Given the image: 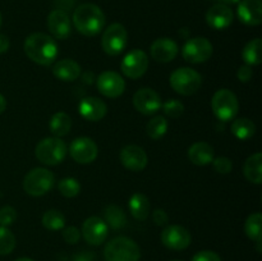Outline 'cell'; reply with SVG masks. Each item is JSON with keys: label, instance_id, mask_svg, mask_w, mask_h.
Returning <instances> with one entry per match:
<instances>
[{"label": "cell", "instance_id": "1", "mask_svg": "<svg viewBox=\"0 0 262 261\" xmlns=\"http://www.w3.org/2000/svg\"><path fill=\"white\" fill-rule=\"evenodd\" d=\"M25 53L31 60L40 66H51L55 61L59 50L55 40L51 36L36 32L26 38Z\"/></svg>", "mask_w": 262, "mask_h": 261}, {"label": "cell", "instance_id": "2", "mask_svg": "<svg viewBox=\"0 0 262 261\" xmlns=\"http://www.w3.org/2000/svg\"><path fill=\"white\" fill-rule=\"evenodd\" d=\"M74 27L84 36H96L105 26V14L97 5L81 4L73 13Z\"/></svg>", "mask_w": 262, "mask_h": 261}, {"label": "cell", "instance_id": "3", "mask_svg": "<svg viewBox=\"0 0 262 261\" xmlns=\"http://www.w3.org/2000/svg\"><path fill=\"white\" fill-rule=\"evenodd\" d=\"M105 261H138L141 251L137 243L128 237H117L104 250Z\"/></svg>", "mask_w": 262, "mask_h": 261}, {"label": "cell", "instance_id": "4", "mask_svg": "<svg viewBox=\"0 0 262 261\" xmlns=\"http://www.w3.org/2000/svg\"><path fill=\"white\" fill-rule=\"evenodd\" d=\"M67 145L59 137H48L36 146V158L45 165H58L66 159Z\"/></svg>", "mask_w": 262, "mask_h": 261}, {"label": "cell", "instance_id": "5", "mask_svg": "<svg viewBox=\"0 0 262 261\" xmlns=\"http://www.w3.org/2000/svg\"><path fill=\"white\" fill-rule=\"evenodd\" d=\"M55 183L54 174L45 168H35L26 174L23 179V189L31 196H43Z\"/></svg>", "mask_w": 262, "mask_h": 261}, {"label": "cell", "instance_id": "6", "mask_svg": "<svg viewBox=\"0 0 262 261\" xmlns=\"http://www.w3.org/2000/svg\"><path fill=\"white\" fill-rule=\"evenodd\" d=\"M170 86L178 94L189 96L199 91L202 84V77L199 72L191 68H178L170 74Z\"/></svg>", "mask_w": 262, "mask_h": 261}, {"label": "cell", "instance_id": "7", "mask_svg": "<svg viewBox=\"0 0 262 261\" xmlns=\"http://www.w3.org/2000/svg\"><path fill=\"white\" fill-rule=\"evenodd\" d=\"M211 107L217 119L222 122H229L237 115L239 104L234 92L228 89H222L212 96Z\"/></svg>", "mask_w": 262, "mask_h": 261}, {"label": "cell", "instance_id": "8", "mask_svg": "<svg viewBox=\"0 0 262 261\" xmlns=\"http://www.w3.org/2000/svg\"><path fill=\"white\" fill-rule=\"evenodd\" d=\"M128 33L127 30L120 23H113L105 30L101 38L102 49L109 55H119L127 46Z\"/></svg>", "mask_w": 262, "mask_h": 261}, {"label": "cell", "instance_id": "9", "mask_svg": "<svg viewBox=\"0 0 262 261\" xmlns=\"http://www.w3.org/2000/svg\"><path fill=\"white\" fill-rule=\"evenodd\" d=\"M184 60L199 64L209 60L212 55V44L205 37H193L186 42L182 50Z\"/></svg>", "mask_w": 262, "mask_h": 261}, {"label": "cell", "instance_id": "10", "mask_svg": "<svg viewBox=\"0 0 262 261\" xmlns=\"http://www.w3.org/2000/svg\"><path fill=\"white\" fill-rule=\"evenodd\" d=\"M148 68V56L145 51L132 50L124 56L120 64L123 74L130 79H137L146 73Z\"/></svg>", "mask_w": 262, "mask_h": 261}, {"label": "cell", "instance_id": "11", "mask_svg": "<svg viewBox=\"0 0 262 261\" xmlns=\"http://www.w3.org/2000/svg\"><path fill=\"white\" fill-rule=\"evenodd\" d=\"M69 154L72 159L79 164H90L97 158L99 148L97 145L89 137L76 138L69 146Z\"/></svg>", "mask_w": 262, "mask_h": 261}, {"label": "cell", "instance_id": "12", "mask_svg": "<svg viewBox=\"0 0 262 261\" xmlns=\"http://www.w3.org/2000/svg\"><path fill=\"white\" fill-rule=\"evenodd\" d=\"M191 233L181 225H169L161 233V242L170 250H186L191 245Z\"/></svg>", "mask_w": 262, "mask_h": 261}, {"label": "cell", "instance_id": "13", "mask_svg": "<svg viewBox=\"0 0 262 261\" xmlns=\"http://www.w3.org/2000/svg\"><path fill=\"white\" fill-rule=\"evenodd\" d=\"M97 89L104 96L115 99L124 92L125 82L117 72L106 71L102 72L97 78Z\"/></svg>", "mask_w": 262, "mask_h": 261}, {"label": "cell", "instance_id": "14", "mask_svg": "<svg viewBox=\"0 0 262 261\" xmlns=\"http://www.w3.org/2000/svg\"><path fill=\"white\" fill-rule=\"evenodd\" d=\"M107 232H109V227L99 216L89 217V219L84 220L83 225H82L83 238L86 240V242H89L92 246L101 245L106 240Z\"/></svg>", "mask_w": 262, "mask_h": 261}, {"label": "cell", "instance_id": "15", "mask_svg": "<svg viewBox=\"0 0 262 261\" xmlns=\"http://www.w3.org/2000/svg\"><path fill=\"white\" fill-rule=\"evenodd\" d=\"M133 105L140 113L145 115L155 114L161 107V99L152 89H141L133 96Z\"/></svg>", "mask_w": 262, "mask_h": 261}, {"label": "cell", "instance_id": "16", "mask_svg": "<svg viewBox=\"0 0 262 261\" xmlns=\"http://www.w3.org/2000/svg\"><path fill=\"white\" fill-rule=\"evenodd\" d=\"M120 161L127 169L132 171H141L147 165V154L142 147L136 145L125 146L120 151Z\"/></svg>", "mask_w": 262, "mask_h": 261}, {"label": "cell", "instance_id": "17", "mask_svg": "<svg viewBox=\"0 0 262 261\" xmlns=\"http://www.w3.org/2000/svg\"><path fill=\"white\" fill-rule=\"evenodd\" d=\"M48 28L51 35L58 40H66L72 32V26L69 15L64 10L55 9L49 14Z\"/></svg>", "mask_w": 262, "mask_h": 261}, {"label": "cell", "instance_id": "18", "mask_svg": "<svg viewBox=\"0 0 262 261\" xmlns=\"http://www.w3.org/2000/svg\"><path fill=\"white\" fill-rule=\"evenodd\" d=\"M206 22L215 30L228 28L233 22V10L223 3H216L207 10Z\"/></svg>", "mask_w": 262, "mask_h": 261}, {"label": "cell", "instance_id": "19", "mask_svg": "<svg viewBox=\"0 0 262 261\" xmlns=\"http://www.w3.org/2000/svg\"><path fill=\"white\" fill-rule=\"evenodd\" d=\"M178 51L179 48L176 41L168 37L158 38L151 45V56L160 63H168V61L176 59V56L178 55Z\"/></svg>", "mask_w": 262, "mask_h": 261}, {"label": "cell", "instance_id": "20", "mask_svg": "<svg viewBox=\"0 0 262 261\" xmlns=\"http://www.w3.org/2000/svg\"><path fill=\"white\" fill-rule=\"evenodd\" d=\"M238 17L247 26H258L262 22L261 0H242L238 5Z\"/></svg>", "mask_w": 262, "mask_h": 261}, {"label": "cell", "instance_id": "21", "mask_svg": "<svg viewBox=\"0 0 262 261\" xmlns=\"http://www.w3.org/2000/svg\"><path fill=\"white\" fill-rule=\"evenodd\" d=\"M79 114L90 122H99L107 112L106 104L97 97H86L79 102Z\"/></svg>", "mask_w": 262, "mask_h": 261}, {"label": "cell", "instance_id": "22", "mask_svg": "<svg viewBox=\"0 0 262 261\" xmlns=\"http://www.w3.org/2000/svg\"><path fill=\"white\" fill-rule=\"evenodd\" d=\"M54 76L64 82H72L81 74V66L72 59H63L53 67Z\"/></svg>", "mask_w": 262, "mask_h": 261}, {"label": "cell", "instance_id": "23", "mask_svg": "<svg viewBox=\"0 0 262 261\" xmlns=\"http://www.w3.org/2000/svg\"><path fill=\"white\" fill-rule=\"evenodd\" d=\"M188 158L194 165H207L214 160V148L207 142H196L189 147Z\"/></svg>", "mask_w": 262, "mask_h": 261}, {"label": "cell", "instance_id": "24", "mask_svg": "<svg viewBox=\"0 0 262 261\" xmlns=\"http://www.w3.org/2000/svg\"><path fill=\"white\" fill-rule=\"evenodd\" d=\"M128 207H129L132 216L137 220H146L150 215V201L145 194L140 193V192L132 194L129 202H128Z\"/></svg>", "mask_w": 262, "mask_h": 261}, {"label": "cell", "instance_id": "25", "mask_svg": "<svg viewBox=\"0 0 262 261\" xmlns=\"http://www.w3.org/2000/svg\"><path fill=\"white\" fill-rule=\"evenodd\" d=\"M245 176L250 182L261 184L262 182V154L257 153L250 156L245 163Z\"/></svg>", "mask_w": 262, "mask_h": 261}, {"label": "cell", "instance_id": "26", "mask_svg": "<svg viewBox=\"0 0 262 261\" xmlns=\"http://www.w3.org/2000/svg\"><path fill=\"white\" fill-rule=\"evenodd\" d=\"M72 127V120L68 114L66 113H56L51 117L50 123H49V128L50 132L53 133L55 137H63V136L68 135Z\"/></svg>", "mask_w": 262, "mask_h": 261}, {"label": "cell", "instance_id": "27", "mask_svg": "<svg viewBox=\"0 0 262 261\" xmlns=\"http://www.w3.org/2000/svg\"><path fill=\"white\" fill-rule=\"evenodd\" d=\"M104 216L107 227L113 229H122L127 224V217H125L124 211L117 205H109L104 211Z\"/></svg>", "mask_w": 262, "mask_h": 261}, {"label": "cell", "instance_id": "28", "mask_svg": "<svg viewBox=\"0 0 262 261\" xmlns=\"http://www.w3.org/2000/svg\"><path fill=\"white\" fill-rule=\"evenodd\" d=\"M232 133L238 138V140H248L252 137L256 132V125L248 118H239L232 123Z\"/></svg>", "mask_w": 262, "mask_h": 261}, {"label": "cell", "instance_id": "29", "mask_svg": "<svg viewBox=\"0 0 262 261\" xmlns=\"http://www.w3.org/2000/svg\"><path fill=\"white\" fill-rule=\"evenodd\" d=\"M261 51H262V41L261 38H255L250 41L245 46L242 51V58L247 66H258L261 63Z\"/></svg>", "mask_w": 262, "mask_h": 261}, {"label": "cell", "instance_id": "30", "mask_svg": "<svg viewBox=\"0 0 262 261\" xmlns=\"http://www.w3.org/2000/svg\"><path fill=\"white\" fill-rule=\"evenodd\" d=\"M245 232L250 240L261 242L262 238V215L260 212L251 214L245 223Z\"/></svg>", "mask_w": 262, "mask_h": 261}, {"label": "cell", "instance_id": "31", "mask_svg": "<svg viewBox=\"0 0 262 261\" xmlns=\"http://www.w3.org/2000/svg\"><path fill=\"white\" fill-rule=\"evenodd\" d=\"M42 225L49 230H60L66 225V216L59 210H48L42 216Z\"/></svg>", "mask_w": 262, "mask_h": 261}, {"label": "cell", "instance_id": "32", "mask_svg": "<svg viewBox=\"0 0 262 261\" xmlns=\"http://www.w3.org/2000/svg\"><path fill=\"white\" fill-rule=\"evenodd\" d=\"M168 130V122L164 117L158 115V117L152 118L150 122L147 123V135L150 136L152 140H159L163 137Z\"/></svg>", "mask_w": 262, "mask_h": 261}, {"label": "cell", "instance_id": "33", "mask_svg": "<svg viewBox=\"0 0 262 261\" xmlns=\"http://www.w3.org/2000/svg\"><path fill=\"white\" fill-rule=\"evenodd\" d=\"M15 247V237L8 227H0V255H9Z\"/></svg>", "mask_w": 262, "mask_h": 261}, {"label": "cell", "instance_id": "34", "mask_svg": "<svg viewBox=\"0 0 262 261\" xmlns=\"http://www.w3.org/2000/svg\"><path fill=\"white\" fill-rule=\"evenodd\" d=\"M58 189L64 197H74L81 191V184L74 178H64L58 183Z\"/></svg>", "mask_w": 262, "mask_h": 261}, {"label": "cell", "instance_id": "35", "mask_svg": "<svg viewBox=\"0 0 262 261\" xmlns=\"http://www.w3.org/2000/svg\"><path fill=\"white\" fill-rule=\"evenodd\" d=\"M163 110L164 113H165V115H168V117L178 118L183 114L184 106L179 100L171 99L168 100V101L163 105Z\"/></svg>", "mask_w": 262, "mask_h": 261}, {"label": "cell", "instance_id": "36", "mask_svg": "<svg viewBox=\"0 0 262 261\" xmlns=\"http://www.w3.org/2000/svg\"><path fill=\"white\" fill-rule=\"evenodd\" d=\"M17 219V211L12 206H4L0 209V227H9Z\"/></svg>", "mask_w": 262, "mask_h": 261}, {"label": "cell", "instance_id": "37", "mask_svg": "<svg viewBox=\"0 0 262 261\" xmlns=\"http://www.w3.org/2000/svg\"><path fill=\"white\" fill-rule=\"evenodd\" d=\"M212 163H214L215 170L220 174H228L230 173L233 169L232 160H230L229 158H225V156H220V158L214 159Z\"/></svg>", "mask_w": 262, "mask_h": 261}, {"label": "cell", "instance_id": "38", "mask_svg": "<svg viewBox=\"0 0 262 261\" xmlns=\"http://www.w3.org/2000/svg\"><path fill=\"white\" fill-rule=\"evenodd\" d=\"M63 238L69 245H76L81 238V233L76 227H68L63 230Z\"/></svg>", "mask_w": 262, "mask_h": 261}, {"label": "cell", "instance_id": "39", "mask_svg": "<svg viewBox=\"0 0 262 261\" xmlns=\"http://www.w3.org/2000/svg\"><path fill=\"white\" fill-rule=\"evenodd\" d=\"M192 261H222V258L212 251H201L193 256Z\"/></svg>", "mask_w": 262, "mask_h": 261}, {"label": "cell", "instance_id": "40", "mask_svg": "<svg viewBox=\"0 0 262 261\" xmlns=\"http://www.w3.org/2000/svg\"><path fill=\"white\" fill-rule=\"evenodd\" d=\"M237 76L241 82H248L253 76L252 68H251L250 66H242L239 69H238Z\"/></svg>", "mask_w": 262, "mask_h": 261}, {"label": "cell", "instance_id": "41", "mask_svg": "<svg viewBox=\"0 0 262 261\" xmlns=\"http://www.w3.org/2000/svg\"><path fill=\"white\" fill-rule=\"evenodd\" d=\"M152 220L156 225H165L166 223H168L169 217H168V214H166L163 209H158L154 211Z\"/></svg>", "mask_w": 262, "mask_h": 261}, {"label": "cell", "instance_id": "42", "mask_svg": "<svg viewBox=\"0 0 262 261\" xmlns=\"http://www.w3.org/2000/svg\"><path fill=\"white\" fill-rule=\"evenodd\" d=\"M9 38L5 35H2V33H0V54L7 53L8 49H9Z\"/></svg>", "mask_w": 262, "mask_h": 261}, {"label": "cell", "instance_id": "43", "mask_svg": "<svg viewBox=\"0 0 262 261\" xmlns=\"http://www.w3.org/2000/svg\"><path fill=\"white\" fill-rule=\"evenodd\" d=\"M74 261H94L92 252H81L74 257Z\"/></svg>", "mask_w": 262, "mask_h": 261}, {"label": "cell", "instance_id": "44", "mask_svg": "<svg viewBox=\"0 0 262 261\" xmlns=\"http://www.w3.org/2000/svg\"><path fill=\"white\" fill-rule=\"evenodd\" d=\"M5 109H7V100H5V97L0 94V114L4 113Z\"/></svg>", "mask_w": 262, "mask_h": 261}, {"label": "cell", "instance_id": "45", "mask_svg": "<svg viewBox=\"0 0 262 261\" xmlns=\"http://www.w3.org/2000/svg\"><path fill=\"white\" fill-rule=\"evenodd\" d=\"M220 3H223V4L228 5V4H235V3H239L241 0H219Z\"/></svg>", "mask_w": 262, "mask_h": 261}, {"label": "cell", "instance_id": "46", "mask_svg": "<svg viewBox=\"0 0 262 261\" xmlns=\"http://www.w3.org/2000/svg\"><path fill=\"white\" fill-rule=\"evenodd\" d=\"M15 261H33V260H31V258L28 257H20V258H17Z\"/></svg>", "mask_w": 262, "mask_h": 261}, {"label": "cell", "instance_id": "47", "mask_svg": "<svg viewBox=\"0 0 262 261\" xmlns=\"http://www.w3.org/2000/svg\"><path fill=\"white\" fill-rule=\"evenodd\" d=\"M0 26H2V14H0Z\"/></svg>", "mask_w": 262, "mask_h": 261}, {"label": "cell", "instance_id": "48", "mask_svg": "<svg viewBox=\"0 0 262 261\" xmlns=\"http://www.w3.org/2000/svg\"><path fill=\"white\" fill-rule=\"evenodd\" d=\"M174 261H178V260H174Z\"/></svg>", "mask_w": 262, "mask_h": 261}]
</instances>
